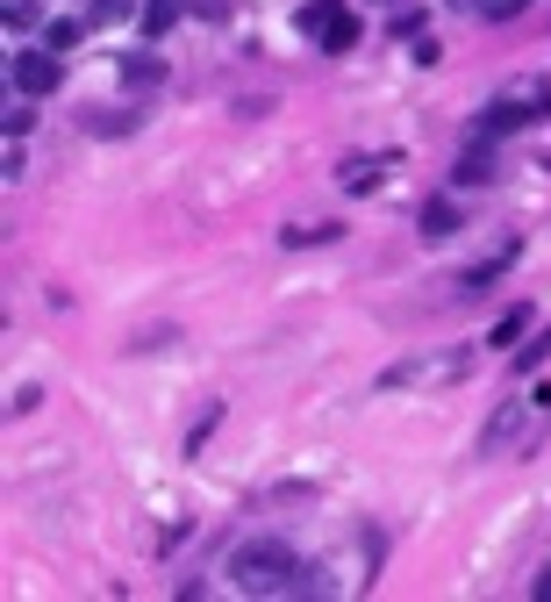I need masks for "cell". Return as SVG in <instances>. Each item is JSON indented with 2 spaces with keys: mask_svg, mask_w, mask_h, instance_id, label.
I'll return each instance as SVG.
<instances>
[{
  "mask_svg": "<svg viewBox=\"0 0 551 602\" xmlns=\"http://www.w3.org/2000/svg\"><path fill=\"white\" fill-rule=\"evenodd\" d=\"M294 567H301L294 546H280V538H243V546L229 552V581H237V589H251V595H280Z\"/></svg>",
  "mask_w": 551,
  "mask_h": 602,
  "instance_id": "cell-1",
  "label": "cell"
},
{
  "mask_svg": "<svg viewBox=\"0 0 551 602\" xmlns=\"http://www.w3.org/2000/svg\"><path fill=\"white\" fill-rule=\"evenodd\" d=\"M544 115H551V86L544 80H516V86H501V94L480 108V137L487 144H495V137H516V129L544 123Z\"/></svg>",
  "mask_w": 551,
  "mask_h": 602,
  "instance_id": "cell-2",
  "label": "cell"
},
{
  "mask_svg": "<svg viewBox=\"0 0 551 602\" xmlns=\"http://www.w3.org/2000/svg\"><path fill=\"white\" fill-rule=\"evenodd\" d=\"M301 29H309L323 51H351V43H358V14H351L344 0H309V8H301Z\"/></svg>",
  "mask_w": 551,
  "mask_h": 602,
  "instance_id": "cell-3",
  "label": "cell"
},
{
  "mask_svg": "<svg viewBox=\"0 0 551 602\" xmlns=\"http://www.w3.org/2000/svg\"><path fill=\"white\" fill-rule=\"evenodd\" d=\"M458 373H466V352H451V359H402V366L380 373V387H444V381H458Z\"/></svg>",
  "mask_w": 551,
  "mask_h": 602,
  "instance_id": "cell-4",
  "label": "cell"
},
{
  "mask_svg": "<svg viewBox=\"0 0 551 602\" xmlns=\"http://www.w3.org/2000/svg\"><path fill=\"white\" fill-rule=\"evenodd\" d=\"M58 80H65L58 51H22V58H14V86H22L29 101H37V94H58Z\"/></svg>",
  "mask_w": 551,
  "mask_h": 602,
  "instance_id": "cell-5",
  "label": "cell"
},
{
  "mask_svg": "<svg viewBox=\"0 0 551 602\" xmlns=\"http://www.w3.org/2000/svg\"><path fill=\"white\" fill-rule=\"evenodd\" d=\"M487 179H495V150H487V137H480V144H466V150H458L451 187H487Z\"/></svg>",
  "mask_w": 551,
  "mask_h": 602,
  "instance_id": "cell-6",
  "label": "cell"
},
{
  "mask_svg": "<svg viewBox=\"0 0 551 602\" xmlns=\"http://www.w3.org/2000/svg\"><path fill=\"white\" fill-rule=\"evenodd\" d=\"M523 416H530V402H509V409H501V416H495V424H487V430H480V459H495V452H501V445H509V438H516V430H523Z\"/></svg>",
  "mask_w": 551,
  "mask_h": 602,
  "instance_id": "cell-7",
  "label": "cell"
},
{
  "mask_svg": "<svg viewBox=\"0 0 551 602\" xmlns=\"http://www.w3.org/2000/svg\"><path fill=\"white\" fill-rule=\"evenodd\" d=\"M516 251H523V245H501V251H495V259H487V266H472V273L458 280V294H487V288H495V280H501V273H509V266H516Z\"/></svg>",
  "mask_w": 551,
  "mask_h": 602,
  "instance_id": "cell-8",
  "label": "cell"
},
{
  "mask_svg": "<svg viewBox=\"0 0 551 602\" xmlns=\"http://www.w3.org/2000/svg\"><path fill=\"white\" fill-rule=\"evenodd\" d=\"M380 165H387V158H344V165H336V187H344V194L380 187Z\"/></svg>",
  "mask_w": 551,
  "mask_h": 602,
  "instance_id": "cell-9",
  "label": "cell"
},
{
  "mask_svg": "<svg viewBox=\"0 0 551 602\" xmlns=\"http://www.w3.org/2000/svg\"><path fill=\"white\" fill-rule=\"evenodd\" d=\"M165 80V58H122V86H158Z\"/></svg>",
  "mask_w": 551,
  "mask_h": 602,
  "instance_id": "cell-10",
  "label": "cell"
},
{
  "mask_svg": "<svg viewBox=\"0 0 551 602\" xmlns=\"http://www.w3.org/2000/svg\"><path fill=\"white\" fill-rule=\"evenodd\" d=\"M80 37H86V22H72V14H65V22H51V29H43V51H58V58H65Z\"/></svg>",
  "mask_w": 551,
  "mask_h": 602,
  "instance_id": "cell-11",
  "label": "cell"
},
{
  "mask_svg": "<svg viewBox=\"0 0 551 602\" xmlns=\"http://www.w3.org/2000/svg\"><path fill=\"white\" fill-rule=\"evenodd\" d=\"M458 230V208L451 201H430V208H423V237H451Z\"/></svg>",
  "mask_w": 551,
  "mask_h": 602,
  "instance_id": "cell-12",
  "label": "cell"
},
{
  "mask_svg": "<svg viewBox=\"0 0 551 602\" xmlns=\"http://www.w3.org/2000/svg\"><path fill=\"white\" fill-rule=\"evenodd\" d=\"M179 8H187V0H150V8H144V29H150V37H165V29L179 22Z\"/></svg>",
  "mask_w": 551,
  "mask_h": 602,
  "instance_id": "cell-13",
  "label": "cell"
},
{
  "mask_svg": "<svg viewBox=\"0 0 551 602\" xmlns=\"http://www.w3.org/2000/svg\"><path fill=\"white\" fill-rule=\"evenodd\" d=\"M523 330H530V309H509V315H501V323H495V338H487V344H516V338H523Z\"/></svg>",
  "mask_w": 551,
  "mask_h": 602,
  "instance_id": "cell-14",
  "label": "cell"
},
{
  "mask_svg": "<svg viewBox=\"0 0 551 602\" xmlns=\"http://www.w3.org/2000/svg\"><path fill=\"white\" fill-rule=\"evenodd\" d=\"M466 8H480V14H487V22H509V14H523V8H530V0H466Z\"/></svg>",
  "mask_w": 551,
  "mask_h": 602,
  "instance_id": "cell-15",
  "label": "cell"
},
{
  "mask_svg": "<svg viewBox=\"0 0 551 602\" xmlns=\"http://www.w3.org/2000/svg\"><path fill=\"white\" fill-rule=\"evenodd\" d=\"M330 237H336V222H309V230H287V245H330Z\"/></svg>",
  "mask_w": 551,
  "mask_h": 602,
  "instance_id": "cell-16",
  "label": "cell"
},
{
  "mask_svg": "<svg viewBox=\"0 0 551 602\" xmlns=\"http://www.w3.org/2000/svg\"><path fill=\"white\" fill-rule=\"evenodd\" d=\"M29 129H37V108H29V101H14V108H8V137H29Z\"/></svg>",
  "mask_w": 551,
  "mask_h": 602,
  "instance_id": "cell-17",
  "label": "cell"
},
{
  "mask_svg": "<svg viewBox=\"0 0 551 602\" xmlns=\"http://www.w3.org/2000/svg\"><path fill=\"white\" fill-rule=\"evenodd\" d=\"M94 129H101V137H115V129H136V115H108V108H94Z\"/></svg>",
  "mask_w": 551,
  "mask_h": 602,
  "instance_id": "cell-18",
  "label": "cell"
},
{
  "mask_svg": "<svg viewBox=\"0 0 551 602\" xmlns=\"http://www.w3.org/2000/svg\"><path fill=\"white\" fill-rule=\"evenodd\" d=\"M538 359H551V330H544V338H538V344L523 352V366H538Z\"/></svg>",
  "mask_w": 551,
  "mask_h": 602,
  "instance_id": "cell-19",
  "label": "cell"
},
{
  "mask_svg": "<svg viewBox=\"0 0 551 602\" xmlns=\"http://www.w3.org/2000/svg\"><path fill=\"white\" fill-rule=\"evenodd\" d=\"M538 595H544V602H551V567H544V574H538Z\"/></svg>",
  "mask_w": 551,
  "mask_h": 602,
  "instance_id": "cell-20",
  "label": "cell"
}]
</instances>
